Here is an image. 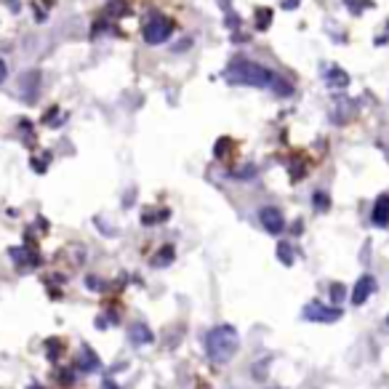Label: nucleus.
<instances>
[{
  "mask_svg": "<svg viewBox=\"0 0 389 389\" xmlns=\"http://www.w3.org/2000/svg\"><path fill=\"white\" fill-rule=\"evenodd\" d=\"M237 346H240V334H237V328L235 325H216L208 331L205 336V352H208V360L216 363V366H224V363H230L237 352Z\"/></svg>",
  "mask_w": 389,
  "mask_h": 389,
  "instance_id": "nucleus-2",
  "label": "nucleus"
},
{
  "mask_svg": "<svg viewBox=\"0 0 389 389\" xmlns=\"http://www.w3.org/2000/svg\"><path fill=\"white\" fill-rule=\"evenodd\" d=\"M128 342H131L134 346H147V344L155 342V334L147 328L145 322H134V325L128 328Z\"/></svg>",
  "mask_w": 389,
  "mask_h": 389,
  "instance_id": "nucleus-7",
  "label": "nucleus"
},
{
  "mask_svg": "<svg viewBox=\"0 0 389 389\" xmlns=\"http://www.w3.org/2000/svg\"><path fill=\"white\" fill-rule=\"evenodd\" d=\"M110 6H112V11L118 13V16H123V13H128V9H125V0H112Z\"/></svg>",
  "mask_w": 389,
  "mask_h": 389,
  "instance_id": "nucleus-17",
  "label": "nucleus"
},
{
  "mask_svg": "<svg viewBox=\"0 0 389 389\" xmlns=\"http://www.w3.org/2000/svg\"><path fill=\"white\" fill-rule=\"evenodd\" d=\"M371 219L376 227H387L389 224V195H381L373 205V213H371Z\"/></svg>",
  "mask_w": 389,
  "mask_h": 389,
  "instance_id": "nucleus-8",
  "label": "nucleus"
},
{
  "mask_svg": "<svg viewBox=\"0 0 389 389\" xmlns=\"http://www.w3.org/2000/svg\"><path fill=\"white\" fill-rule=\"evenodd\" d=\"M38 86H40V72H27V75H22V94L27 91V101H35Z\"/></svg>",
  "mask_w": 389,
  "mask_h": 389,
  "instance_id": "nucleus-9",
  "label": "nucleus"
},
{
  "mask_svg": "<svg viewBox=\"0 0 389 389\" xmlns=\"http://www.w3.org/2000/svg\"><path fill=\"white\" fill-rule=\"evenodd\" d=\"M259 222H261V227H264L269 235H280L283 230H286V219H283V213H280V208H272V205H267V208L259 211Z\"/></svg>",
  "mask_w": 389,
  "mask_h": 389,
  "instance_id": "nucleus-5",
  "label": "nucleus"
},
{
  "mask_svg": "<svg viewBox=\"0 0 389 389\" xmlns=\"http://www.w3.org/2000/svg\"><path fill=\"white\" fill-rule=\"evenodd\" d=\"M373 291H376V278L373 275H363V278L357 280L355 286V293H352V304H366L371 296H373Z\"/></svg>",
  "mask_w": 389,
  "mask_h": 389,
  "instance_id": "nucleus-6",
  "label": "nucleus"
},
{
  "mask_svg": "<svg viewBox=\"0 0 389 389\" xmlns=\"http://www.w3.org/2000/svg\"><path fill=\"white\" fill-rule=\"evenodd\" d=\"M6 75H9V67H6V62H3V59H0V83H3V80H6Z\"/></svg>",
  "mask_w": 389,
  "mask_h": 389,
  "instance_id": "nucleus-18",
  "label": "nucleus"
},
{
  "mask_svg": "<svg viewBox=\"0 0 389 389\" xmlns=\"http://www.w3.org/2000/svg\"><path fill=\"white\" fill-rule=\"evenodd\" d=\"M304 320L310 322H336L342 320V310L339 307H325L320 301H310L307 307H304Z\"/></svg>",
  "mask_w": 389,
  "mask_h": 389,
  "instance_id": "nucleus-4",
  "label": "nucleus"
},
{
  "mask_svg": "<svg viewBox=\"0 0 389 389\" xmlns=\"http://www.w3.org/2000/svg\"><path fill=\"white\" fill-rule=\"evenodd\" d=\"M328 205H331L328 195L325 192H315V211H328Z\"/></svg>",
  "mask_w": 389,
  "mask_h": 389,
  "instance_id": "nucleus-15",
  "label": "nucleus"
},
{
  "mask_svg": "<svg viewBox=\"0 0 389 389\" xmlns=\"http://www.w3.org/2000/svg\"><path fill=\"white\" fill-rule=\"evenodd\" d=\"M101 389H120V387H118V384H115L112 378H107V381H104V387H101Z\"/></svg>",
  "mask_w": 389,
  "mask_h": 389,
  "instance_id": "nucleus-19",
  "label": "nucleus"
},
{
  "mask_svg": "<svg viewBox=\"0 0 389 389\" xmlns=\"http://www.w3.org/2000/svg\"><path fill=\"white\" fill-rule=\"evenodd\" d=\"M227 80L235 86H251V89H272L278 96H291L293 86L288 80H283L280 75H275L272 69H267L264 64H256L248 59L235 62L232 67L227 69Z\"/></svg>",
  "mask_w": 389,
  "mask_h": 389,
  "instance_id": "nucleus-1",
  "label": "nucleus"
},
{
  "mask_svg": "<svg viewBox=\"0 0 389 389\" xmlns=\"http://www.w3.org/2000/svg\"><path fill=\"white\" fill-rule=\"evenodd\" d=\"M269 22H272V11H267V9L256 11V24H259V30H267Z\"/></svg>",
  "mask_w": 389,
  "mask_h": 389,
  "instance_id": "nucleus-14",
  "label": "nucleus"
},
{
  "mask_svg": "<svg viewBox=\"0 0 389 389\" xmlns=\"http://www.w3.org/2000/svg\"><path fill=\"white\" fill-rule=\"evenodd\" d=\"M142 33H145V40L150 45L166 43L168 38H171V33H174V22H171L168 16H163V13H152V16L147 19Z\"/></svg>",
  "mask_w": 389,
  "mask_h": 389,
  "instance_id": "nucleus-3",
  "label": "nucleus"
},
{
  "mask_svg": "<svg viewBox=\"0 0 389 389\" xmlns=\"http://www.w3.org/2000/svg\"><path fill=\"white\" fill-rule=\"evenodd\" d=\"M174 245H166V248H160V251H157V256L155 259H152V264H155V267H166V264H171V261H174Z\"/></svg>",
  "mask_w": 389,
  "mask_h": 389,
  "instance_id": "nucleus-12",
  "label": "nucleus"
},
{
  "mask_svg": "<svg viewBox=\"0 0 389 389\" xmlns=\"http://www.w3.org/2000/svg\"><path fill=\"white\" fill-rule=\"evenodd\" d=\"M278 259L286 264V267H291L293 264V248H291L286 240H280V245H278Z\"/></svg>",
  "mask_w": 389,
  "mask_h": 389,
  "instance_id": "nucleus-13",
  "label": "nucleus"
},
{
  "mask_svg": "<svg viewBox=\"0 0 389 389\" xmlns=\"http://www.w3.org/2000/svg\"><path fill=\"white\" fill-rule=\"evenodd\" d=\"M80 368L89 371V373H96V371H99V357L94 355V349H89V346L80 349Z\"/></svg>",
  "mask_w": 389,
  "mask_h": 389,
  "instance_id": "nucleus-10",
  "label": "nucleus"
},
{
  "mask_svg": "<svg viewBox=\"0 0 389 389\" xmlns=\"http://www.w3.org/2000/svg\"><path fill=\"white\" fill-rule=\"evenodd\" d=\"M325 80H328L331 89H344L346 83H349V75H346L344 69H328V72H325Z\"/></svg>",
  "mask_w": 389,
  "mask_h": 389,
  "instance_id": "nucleus-11",
  "label": "nucleus"
},
{
  "mask_svg": "<svg viewBox=\"0 0 389 389\" xmlns=\"http://www.w3.org/2000/svg\"><path fill=\"white\" fill-rule=\"evenodd\" d=\"M344 286H342V283H334V286H331V296H334V301L336 304H342V299H344Z\"/></svg>",
  "mask_w": 389,
  "mask_h": 389,
  "instance_id": "nucleus-16",
  "label": "nucleus"
}]
</instances>
